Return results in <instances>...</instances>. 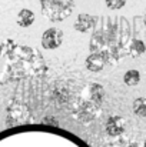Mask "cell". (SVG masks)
<instances>
[{
  "label": "cell",
  "instance_id": "7",
  "mask_svg": "<svg viewBox=\"0 0 146 147\" xmlns=\"http://www.w3.org/2000/svg\"><path fill=\"white\" fill-rule=\"evenodd\" d=\"M123 82H125L126 86L135 87V86H138L141 83V73L138 70H135V69H130V70H128L123 74Z\"/></svg>",
  "mask_w": 146,
  "mask_h": 147
},
{
  "label": "cell",
  "instance_id": "2",
  "mask_svg": "<svg viewBox=\"0 0 146 147\" xmlns=\"http://www.w3.org/2000/svg\"><path fill=\"white\" fill-rule=\"evenodd\" d=\"M63 43V32L57 27L48 29L42 36V46L46 50H54L60 47Z\"/></svg>",
  "mask_w": 146,
  "mask_h": 147
},
{
  "label": "cell",
  "instance_id": "8",
  "mask_svg": "<svg viewBox=\"0 0 146 147\" xmlns=\"http://www.w3.org/2000/svg\"><path fill=\"white\" fill-rule=\"evenodd\" d=\"M129 51H130V54H132L133 57H139V56H142V54L145 53V45H143V42L139 40V39L133 40V42L130 43Z\"/></svg>",
  "mask_w": 146,
  "mask_h": 147
},
{
  "label": "cell",
  "instance_id": "1",
  "mask_svg": "<svg viewBox=\"0 0 146 147\" xmlns=\"http://www.w3.org/2000/svg\"><path fill=\"white\" fill-rule=\"evenodd\" d=\"M42 13L52 22H62L73 13L75 0H39Z\"/></svg>",
  "mask_w": 146,
  "mask_h": 147
},
{
  "label": "cell",
  "instance_id": "3",
  "mask_svg": "<svg viewBox=\"0 0 146 147\" xmlns=\"http://www.w3.org/2000/svg\"><path fill=\"white\" fill-rule=\"evenodd\" d=\"M97 22L96 16H92V14H86V13H80L76 19V22L73 23V27L76 32H80V33H89L92 32V29L95 27Z\"/></svg>",
  "mask_w": 146,
  "mask_h": 147
},
{
  "label": "cell",
  "instance_id": "6",
  "mask_svg": "<svg viewBox=\"0 0 146 147\" xmlns=\"http://www.w3.org/2000/svg\"><path fill=\"white\" fill-rule=\"evenodd\" d=\"M35 22V13L29 9H22L19 13H17V17H16V23L20 26V27H29L32 26Z\"/></svg>",
  "mask_w": 146,
  "mask_h": 147
},
{
  "label": "cell",
  "instance_id": "5",
  "mask_svg": "<svg viewBox=\"0 0 146 147\" xmlns=\"http://www.w3.org/2000/svg\"><path fill=\"white\" fill-rule=\"evenodd\" d=\"M85 64H86V69H88V70H90V71H93V73H97V71L103 70V67H105V64H106V57H105V54H102V53H92V54L86 59Z\"/></svg>",
  "mask_w": 146,
  "mask_h": 147
},
{
  "label": "cell",
  "instance_id": "9",
  "mask_svg": "<svg viewBox=\"0 0 146 147\" xmlns=\"http://www.w3.org/2000/svg\"><path fill=\"white\" fill-rule=\"evenodd\" d=\"M133 111L139 117H145L146 116V101L143 97H138L133 101Z\"/></svg>",
  "mask_w": 146,
  "mask_h": 147
},
{
  "label": "cell",
  "instance_id": "10",
  "mask_svg": "<svg viewBox=\"0 0 146 147\" xmlns=\"http://www.w3.org/2000/svg\"><path fill=\"white\" fill-rule=\"evenodd\" d=\"M106 3V7L110 9V10H119L122 7H125L126 4V0H105Z\"/></svg>",
  "mask_w": 146,
  "mask_h": 147
},
{
  "label": "cell",
  "instance_id": "4",
  "mask_svg": "<svg viewBox=\"0 0 146 147\" xmlns=\"http://www.w3.org/2000/svg\"><path fill=\"white\" fill-rule=\"evenodd\" d=\"M106 131L107 134L110 136H119L125 131V127H126V123H125V119L120 117V116H110L106 121Z\"/></svg>",
  "mask_w": 146,
  "mask_h": 147
}]
</instances>
